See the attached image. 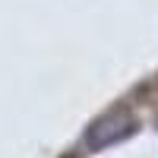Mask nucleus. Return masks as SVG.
<instances>
[{
  "label": "nucleus",
  "mask_w": 158,
  "mask_h": 158,
  "mask_svg": "<svg viewBox=\"0 0 158 158\" xmlns=\"http://www.w3.org/2000/svg\"><path fill=\"white\" fill-rule=\"evenodd\" d=\"M133 130H136V117L130 114V111H111V114L98 117V120L89 127V133H85V146H89L92 152L108 149V146H114V142L127 139Z\"/></svg>",
  "instance_id": "obj_1"
}]
</instances>
